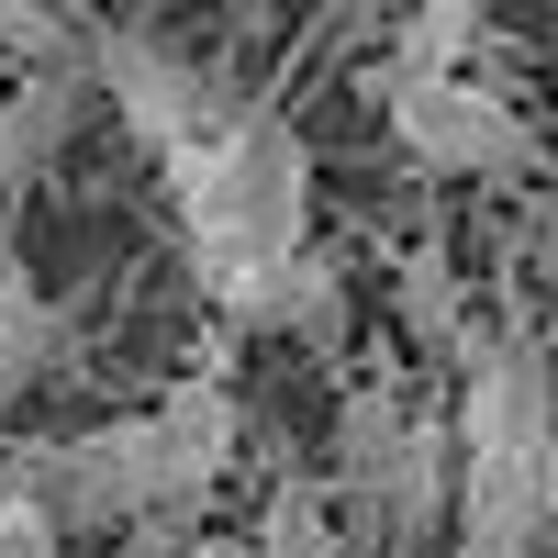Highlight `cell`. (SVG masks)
Instances as JSON below:
<instances>
[{
  "mask_svg": "<svg viewBox=\"0 0 558 558\" xmlns=\"http://www.w3.org/2000/svg\"><path fill=\"white\" fill-rule=\"evenodd\" d=\"M168 191H179V246H191L202 291L235 313L279 257L313 246V146L268 101H235L191 157H168Z\"/></svg>",
  "mask_w": 558,
  "mask_h": 558,
  "instance_id": "6da1fadb",
  "label": "cell"
},
{
  "mask_svg": "<svg viewBox=\"0 0 558 558\" xmlns=\"http://www.w3.org/2000/svg\"><path fill=\"white\" fill-rule=\"evenodd\" d=\"M547 436L558 368L525 336H470L458 357V558H536L547 547Z\"/></svg>",
  "mask_w": 558,
  "mask_h": 558,
  "instance_id": "7a4b0ae2",
  "label": "cell"
},
{
  "mask_svg": "<svg viewBox=\"0 0 558 558\" xmlns=\"http://www.w3.org/2000/svg\"><path fill=\"white\" fill-rule=\"evenodd\" d=\"M380 101H391V146L413 168H436V179H536L525 112L502 101V89H481L470 68H447V78H380Z\"/></svg>",
  "mask_w": 558,
  "mask_h": 558,
  "instance_id": "3957f363",
  "label": "cell"
},
{
  "mask_svg": "<svg viewBox=\"0 0 558 558\" xmlns=\"http://www.w3.org/2000/svg\"><path fill=\"white\" fill-rule=\"evenodd\" d=\"M89 78H101V101L123 112V134H134L157 168H168V157H191L202 134L235 112V101H223V89H213L191 57H168L157 34H101V45H89Z\"/></svg>",
  "mask_w": 558,
  "mask_h": 558,
  "instance_id": "277c9868",
  "label": "cell"
},
{
  "mask_svg": "<svg viewBox=\"0 0 558 558\" xmlns=\"http://www.w3.org/2000/svg\"><path fill=\"white\" fill-rule=\"evenodd\" d=\"M146 425H157V514H168V547H179V525H191L223 492V470H235V391L223 380H179L168 402H146Z\"/></svg>",
  "mask_w": 558,
  "mask_h": 558,
  "instance_id": "5b68a950",
  "label": "cell"
},
{
  "mask_svg": "<svg viewBox=\"0 0 558 558\" xmlns=\"http://www.w3.org/2000/svg\"><path fill=\"white\" fill-rule=\"evenodd\" d=\"M447 525H458V413H413L391 481H380V536L391 547H436Z\"/></svg>",
  "mask_w": 558,
  "mask_h": 558,
  "instance_id": "8992f818",
  "label": "cell"
},
{
  "mask_svg": "<svg viewBox=\"0 0 558 558\" xmlns=\"http://www.w3.org/2000/svg\"><path fill=\"white\" fill-rule=\"evenodd\" d=\"M89 101H101L89 57H45V68H23V89H0V157H12V191L68 157V134H78Z\"/></svg>",
  "mask_w": 558,
  "mask_h": 558,
  "instance_id": "52a82bcc",
  "label": "cell"
},
{
  "mask_svg": "<svg viewBox=\"0 0 558 558\" xmlns=\"http://www.w3.org/2000/svg\"><path fill=\"white\" fill-rule=\"evenodd\" d=\"M402 425H413V402L402 391H347L336 413V492H347V514L357 525H380V481H391V458H402Z\"/></svg>",
  "mask_w": 558,
  "mask_h": 558,
  "instance_id": "ba28073f",
  "label": "cell"
},
{
  "mask_svg": "<svg viewBox=\"0 0 558 558\" xmlns=\"http://www.w3.org/2000/svg\"><path fill=\"white\" fill-rule=\"evenodd\" d=\"M235 324H279V336H324V347H336V336H347V268L324 257V246L279 257L257 291L235 302Z\"/></svg>",
  "mask_w": 558,
  "mask_h": 558,
  "instance_id": "9c48e42d",
  "label": "cell"
},
{
  "mask_svg": "<svg viewBox=\"0 0 558 558\" xmlns=\"http://www.w3.org/2000/svg\"><path fill=\"white\" fill-rule=\"evenodd\" d=\"M57 357H68L57 302H45L34 268L0 246V402H12V391H45V380H57Z\"/></svg>",
  "mask_w": 558,
  "mask_h": 558,
  "instance_id": "30bf717a",
  "label": "cell"
},
{
  "mask_svg": "<svg viewBox=\"0 0 558 558\" xmlns=\"http://www.w3.org/2000/svg\"><path fill=\"white\" fill-rule=\"evenodd\" d=\"M470 45H481V0H402L380 78H447V68H470Z\"/></svg>",
  "mask_w": 558,
  "mask_h": 558,
  "instance_id": "8fae6325",
  "label": "cell"
},
{
  "mask_svg": "<svg viewBox=\"0 0 558 558\" xmlns=\"http://www.w3.org/2000/svg\"><path fill=\"white\" fill-rule=\"evenodd\" d=\"M246 558H347L336 492H324V481H279L268 514H257V536H246Z\"/></svg>",
  "mask_w": 558,
  "mask_h": 558,
  "instance_id": "7c38bea8",
  "label": "cell"
},
{
  "mask_svg": "<svg viewBox=\"0 0 558 558\" xmlns=\"http://www.w3.org/2000/svg\"><path fill=\"white\" fill-rule=\"evenodd\" d=\"M402 324H413V347H436V357H470V302H458V268L436 257V246H413L402 257Z\"/></svg>",
  "mask_w": 558,
  "mask_h": 558,
  "instance_id": "4fadbf2b",
  "label": "cell"
},
{
  "mask_svg": "<svg viewBox=\"0 0 558 558\" xmlns=\"http://www.w3.org/2000/svg\"><path fill=\"white\" fill-rule=\"evenodd\" d=\"M0 558H68V525H57V502L34 481V447L0 458Z\"/></svg>",
  "mask_w": 558,
  "mask_h": 558,
  "instance_id": "5bb4252c",
  "label": "cell"
},
{
  "mask_svg": "<svg viewBox=\"0 0 558 558\" xmlns=\"http://www.w3.org/2000/svg\"><path fill=\"white\" fill-rule=\"evenodd\" d=\"M0 57L45 68V57H78V34H68V12H57V0H0Z\"/></svg>",
  "mask_w": 558,
  "mask_h": 558,
  "instance_id": "9a60e30c",
  "label": "cell"
},
{
  "mask_svg": "<svg viewBox=\"0 0 558 558\" xmlns=\"http://www.w3.org/2000/svg\"><path fill=\"white\" fill-rule=\"evenodd\" d=\"M324 12H347V23H357V12H402V0H324Z\"/></svg>",
  "mask_w": 558,
  "mask_h": 558,
  "instance_id": "2e32d148",
  "label": "cell"
},
{
  "mask_svg": "<svg viewBox=\"0 0 558 558\" xmlns=\"http://www.w3.org/2000/svg\"><path fill=\"white\" fill-rule=\"evenodd\" d=\"M547 514H558V436H547Z\"/></svg>",
  "mask_w": 558,
  "mask_h": 558,
  "instance_id": "e0dca14e",
  "label": "cell"
},
{
  "mask_svg": "<svg viewBox=\"0 0 558 558\" xmlns=\"http://www.w3.org/2000/svg\"><path fill=\"white\" fill-rule=\"evenodd\" d=\"M134 558H179V547H134Z\"/></svg>",
  "mask_w": 558,
  "mask_h": 558,
  "instance_id": "ac0fdd59",
  "label": "cell"
},
{
  "mask_svg": "<svg viewBox=\"0 0 558 558\" xmlns=\"http://www.w3.org/2000/svg\"><path fill=\"white\" fill-rule=\"evenodd\" d=\"M0 191H12V157H0Z\"/></svg>",
  "mask_w": 558,
  "mask_h": 558,
  "instance_id": "d6986e66",
  "label": "cell"
}]
</instances>
